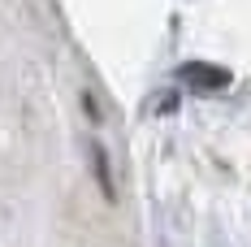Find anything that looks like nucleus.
Instances as JSON below:
<instances>
[{"mask_svg":"<svg viewBox=\"0 0 251 247\" xmlns=\"http://www.w3.org/2000/svg\"><path fill=\"white\" fill-rule=\"evenodd\" d=\"M177 82H186L195 96H217V91H226L229 82H234V74H229L226 65H217V61H182L177 65Z\"/></svg>","mask_w":251,"mask_h":247,"instance_id":"f257e3e1","label":"nucleus"},{"mask_svg":"<svg viewBox=\"0 0 251 247\" xmlns=\"http://www.w3.org/2000/svg\"><path fill=\"white\" fill-rule=\"evenodd\" d=\"M87 152H91V173H96V182H100V195L113 204V199H117V182H113V169H108V152H104L100 139H91Z\"/></svg>","mask_w":251,"mask_h":247,"instance_id":"f03ea898","label":"nucleus"},{"mask_svg":"<svg viewBox=\"0 0 251 247\" xmlns=\"http://www.w3.org/2000/svg\"><path fill=\"white\" fill-rule=\"evenodd\" d=\"M82 109H87L91 117H100V104H96V96H91V91H82Z\"/></svg>","mask_w":251,"mask_h":247,"instance_id":"7ed1b4c3","label":"nucleus"}]
</instances>
